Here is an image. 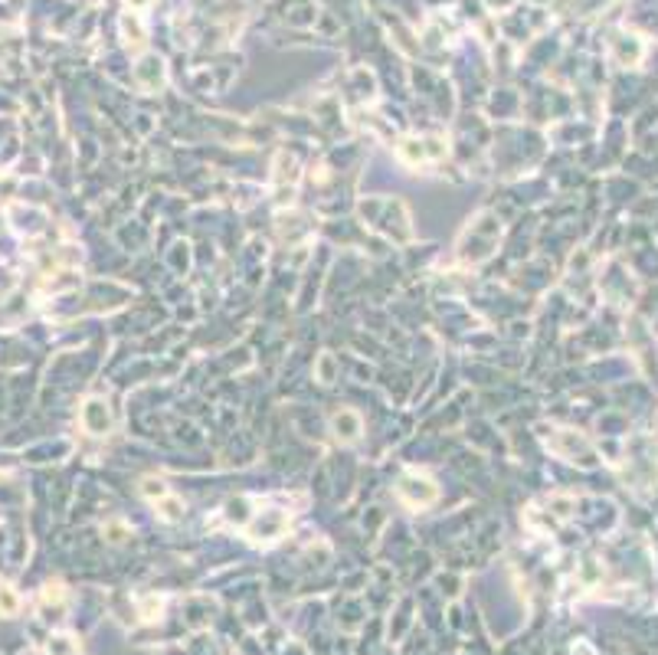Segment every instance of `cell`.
<instances>
[{"label":"cell","mask_w":658,"mask_h":655,"mask_svg":"<svg viewBox=\"0 0 658 655\" xmlns=\"http://www.w3.org/2000/svg\"><path fill=\"white\" fill-rule=\"evenodd\" d=\"M335 432H337V439H344V442L357 439L360 436V416H357L354 409H341L335 416Z\"/></svg>","instance_id":"cell-5"},{"label":"cell","mask_w":658,"mask_h":655,"mask_svg":"<svg viewBox=\"0 0 658 655\" xmlns=\"http://www.w3.org/2000/svg\"><path fill=\"white\" fill-rule=\"evenodd\" d=\"M20 612V596L10 583H0V616H17Z\"/></svg>","instance_id":"cell-6"},{"label":"cell","mask_w":658,"mask_h":655,"mask_svg":"<svg viewBox=\"0 0 658 655\" xmlns=\"http://www.w3.org/2000/svg\"><path fill=\"white\" fill-rule=\"evenodd\" d=\"M331 357H321V377H324V384H331Z\"/></svg>","instance_id":"cell-11"},{"label":"cell","mask_w":658,"mask_h":655,"mask_svg":"<svg viewBox=\"0 0 658 655\" xmlns=\"http://www.w3.org/2000/svg\"><path fill=\"white\" fill-rule=\"evenodd\" d=\"M72 639L69 635H56L49 639V655H76V645H69Z\"/></svg>","instance_id":"cell-8"},{"label":"cell","mask_w":658,"mask_h":655,"mask_svg":"<svg viewBox=\"0 0 658 655\" xmlns=\"http://www.w3.org/2000/svg\"><path fill=\"white\" fill-rule=\"evenodd\" d=\"M82 430L89 436H105L112 430V413H108L105 400H98V397L86 400V407H82Z\"/></svg>","instance_id":"cell-2"},{"label":"cell","mask_w":658,"mask_h":655,"mask_svg":"<svg viewBox=\"0 0 658 655\" xmlns=\"http://www.w3.org/2000/svg\"><path fill=\"white\" fill-rule=\"evenodd\" d=\"M59 600H63V587H59V583H49L43 590V603H59Z\"/></svg>","instance_id":"cell-9"},{"label":"cell","mask_w":658,"mask_h":655,"mask_svg":"<svg viewBox=\"0 0 658 655\" xmlns=\"http://www.w3.org/2000/svg\"><path fill=\"white\" fill-rule=\"evenodd\" d=\"M144 495H151V498L158 495V498H164L167 492H164V485H161V482H154V479H148V482H144Z\"/></svg>","instance_id":"cell-10"},{"label":"cell","mask_w":658,"mask_h":655,"mask_svg":"<svg viewBox=\"0 0 658 655\" xmlns=\"http://www.w3.org/2000/svg\"><path fill=\"white\" fill-rule=\"evenodd\" d=\"M397 495L410 508H422V505H432V502L439 498V488H436V485H432V479H426V475L406 472L403 479H399V485H397Z\"/></svg>","instance_id":"cell-1"},{"label":"cell","mask_w":658,"mask_h":655,"mask_svg":"<svg viewBox=\"0 0 658 655\" xmlns=\"http://www.w3.org/2000/svg\"><path fill=\"white\" fill-rule=\"evenodd\" d=\"M158 502H161L158 508H161V515L167 518V521H177V518H181V511H184L181 498H167V495H164V498H158Z\"/></svg>","instance_id":"cell-7"},{"label":"cell","mask_w":658,"mask_h":655,"mask_svg":"<svg viewBox=\"0 0 658 655\" xmlns=\"http://www.w3.org/2000/svg\"><path fill=\"white\" fill-rule=\"evenodd\" d=\"M138 79L144 89H158L164 82V63L158 56H144L138 66Z\"/></svg>","instance_id":"cell-4"},{"label":"cell","mask_w":658,"mask_h":655,"mask_svg":"<svg viewBox=\"0 0 658 655\" xmlns=\"http://www.w3.org/2000/svg\"><path fill=\"white\" fill-rule=\"evenodd\" d=\"M128 3H131V7H144L148 0H128Z\"/></svg>","instance_id":"cell-12"},{"label":"cell","mask_w":658,"mask_h":655,"mask_svg":"<svg viewBox=\"0 0 658 655\" xmlns=\"http://www.w3.org/2000/svg\"><path fill=\"white\" fill-rule=\"evenodd\" d=\"M445 154V144L439 141H420V138H406L399 144V158L406 164H420L426 158H443Z\"/></svg>","instance_id":"cell-3"}]
</instances>
